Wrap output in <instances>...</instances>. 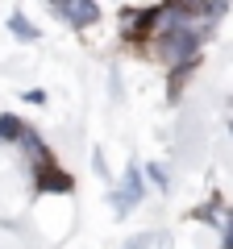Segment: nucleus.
I'll return each instance as SVG.
<instances>
[{"label":"nucleus","mask_w":233,"mask_h":249,"mask_svg":"<svg viewBox=\"0 0 233 249\" xmlns=\"http://www.w3.org/2000/svg\"><path fill=\"white\" fill-rule=\"evenodd\" d=\"M58 13H63V17H71L75 25H88V21H96V17H100L96 4H75V0H71V4H58Z\"/></svg>","instance_id":"1"},{"label":"nucleus","mask_w":233,"mask_h":249,"mask_svg":"<svg viewBox=\"0 0 233 249\" xmlns=\"http://www.w3.org/2000/svg\"><path fill=\"white\" fill-rule=\"evenodd\" d=\"M137 196H142V178H137V170H129V175H125V191H121L116 208H121V212H129V204H137Z\"/></svg>","instance_id":"2"},{"label":"nucleus","mask_w":233,"mask_h":249,"mask_svg":"<svg viewBox=\"0 0 233 249\" xmlns=\"http://www.w3.org/2000/svg\"><path fill=\"white\" fill-rule=\"evenodd\" d=\"M0 137H25V133H21V124L13 116H0Z\"/></svg>","instance_id":"3"},{"label":"nucleus","mask_w":233,"mask_h":249,"mask_svg":"<svg viewBox=\"0 0 233 249\" xmlns=\"http://www.w3.org/2000/svg\"><path fill=\"white\" fill-rule=\"evenodd\" d=\"M225 249H233V216H229V232H225Z\"/></svg>","instance_id":"4"}]
</instances>
